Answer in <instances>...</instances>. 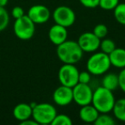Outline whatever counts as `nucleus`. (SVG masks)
<instances>
[{
  "label": "nucleus",
  "mask_w": 125,
  "mask_h": 125,
  "mask_svg": "<svg viewBox=\"0 0 125 125\" xmlns=\"http://www.w3.org/2000/svg\"><path fill=\"white\" fill-rule=\"evenodd\" d=\"M57 56L63 63L75 64L82 59L83 51L78 42L74 40H65L57 47Z\"/></svg>",
  "instance_id": "nucleus-1"
},
{
  "label": "nucleus",
  "mask_w": 125,
  "mask_h": 125,
  "mask_svg": "<svg viewBox=\"0 0 125 125\" xmlns=\"http://www.w3.org/2000/svg\"><path fill=\"white\" fill-rule=\"evenodd\" d=\"M115 101L116 99L112 91L101 86L94 91L91 104L99 113H109L112 111Z\"/></svg>",
  "instance_id": "nucleus-2"
},
{
  "label": "nucleus",
  "mask_w": 125,
  "mask_h": 125,
  "mask_svg": "<svg viewBox=\"0 0 125 125\" xmlns=\"http://www.w3.org/2000/svg\"><path fill=\"white\" fill-rule=\"evenodd\" d=\"M111 66L109 55L103 52L94 53L87 62V70L94 75H102Z\"/></svg>",
  "instance_id": "nucleus-3"
},
{
  "label": "nucleus",
  "mask_w": 125,
  "mask_h": 125,
  "mask_svg": "<svg viewBox=\"0 0 125 125\" xmlns=\"http://www.w3.org/2000/svg\"><path fill=\"white\" fill-rule=\"evenodd\" d=\"M57 114V109L54 105L49 103H40L33 108L32 117L38 124H52Z\"/></svg>",
  "instance_id": "nucleus-4"
},
{
  "label": "nucleus",
  "mask_w": 125,
  "mask_h": 125,
  "mask_svg": "<svg viewBox=\"0 0 125 125\" xmlns=\"http://www.w3.org/2000/svg\"><path fill=\"white\" fill-rule=\"evenodd\" d=\"M35 23L24 15L21 17L16 19L14 23V33L18 39L21 40H28L33 37L35 33Z\"/></svg>",
  "instance_id": "nucleus-5"
},
{
  "label": "nucleus",
  "mask_w": 125,
  "mask_h": 125,
  "mask_svg": "<svg viewBox=\"0 0 125 125\" xmlns=\"http://www.w3.org/2000/svg\"><path fill=\"white\" fill-rule=\"evenodd\" d=\"M80 71L75 64L63 63L58 70V80L61 85L74 87L79 82Z\"/></svg>",
  "instance_id": "nucleus-6"
},
{
  "label": "nucleus",
  "mask_w": 125,
  "mask_h": 125,
  "mask_svg": "<svg viewBox=\"0 0 125 125\" xmlns=\"http://www.w3.org/2000/svg\"><path fill=\"white\" fill-rule=\"evenodd\" d=\"M52 16L55 23L62 25L65 28L71 27L75 23L76 18L75 11L70 7L65 5L57 7L54 10Z\"/></svg>",
  "instance_id": "nucleus-7"
},
{
  "label": "nucleus",
  "mask_w": 125,
  "mask_h": 125,
  "mask_svg": "<svg viewBox=\"0 0 125 125\" xmlns=\"http://www.w3.org/2000/svg\"><path fill=\"white\" fill-rule=\"evenodd\" d=\"M72 89H73V100L77 104L83 106L92 103L94 91L92 90L89 84L78 82L75 87H72Z\"/></svg>",
  "instance_id": "nucleus-8"
},
{
  "label": "nucleus",
  "mask_w": 125,
  "mask_h": 125,
  "mask_svg": "<svg viewBox=\"0 0 125 125\" xmlns=\"http://www.w3.org/2000/svg\"><path fill=\"white\" fill-rule=\"evenodd\" d=\"M100 40L93 32H86L80 35L77 42L83 52H95L99 48Z\"/></svg>",
  "instance_id": "nucleus-9"
},
{
  "label": "nucleus",
  "mask_w": 125,
  "mask_h": 125,
  "mask_svg": "<svg viewBox=\"0 0 125 125\" xmlns=\"http://www.w3.org/2000/svg\"><path fill=\"white\" fill-rule=\"evenodd\" d=\"M51 11L46 6L43 4H35L30 7L28 16L35 24H43L49 21L51 17Z\"/></svg>",
  "instance_id": "nucleus-10"
},
{
  "label": "nucleus",
  "mask_w": 125,
  "mask_h": 125,
  "mask_svg": "<svg viewBox=\"0 0 125 125\" xmlns=\"http://www.w3.org/2000/svg\"><path fill=\"white\" fill-rule=\"evenodd\" d=\"M52 99L56 104L59 106H66L71 104L73 100L72 87L61 85L55 89L52 94Z\"/></svg>",
  "instance_id": "nucleus-11"
},
{
  "label": "nucleus",
  "mask_w": 125,
  "mask_h": 125,
  "mask_svg": "<svg viewBox=\"0 0 125 125\" xmlns=\"http://www.w3.org/2000/svg\"><path fill=\"white\" fill-rule=\"evenodd\" d=\"M48 37L50 41L53 45L57 46L58 45L62 44V42H64L65 40H67V37H68L67 28L62 26V25L55 23L49 29Z\"/></svg>",
  "instance_id": "nucleus-12"
},
{
  "label": "nucleus",
  "mask_w": 125,
  "mask_h": 125,
  "mask_svg": "<svg viewBox=\"0 0 125 125\" xmlns=\"http://www.w3.org/2000/svg\"><path fill=\"white\" fill-rule=\"evenodd\" d=\"M99 115V111L92 104L81 106L80 111H79V116L81 120L87 123H94Z\"/></svg>",
  "instance_id": "nucleus-13"
},
{
  "label": "nucleus",
  "mask_w": 125,
  "mask_h": 125,
  "mask_svg": "<svg viewBox=\"0 0 125 125\" xmlns=\"http://www.w3.org/2000/svg\"><path fill=\"white\" fill-rule=\"evenodd\" d=\"M33 108L29 104L27 103H20L15 106L13 110V116L19 122H22L28 118L32 117Z\"/></svg>",
  "instance_id": "nucleus-14"
},
{
  "label": "nucleus",
  "mask_w": 125,
  "mask_h": 125,
  "mask_svg": "<svg viewBox=\"0 0 125 125\" xmlns=\"http://www.w3.org/2000/svg\"><path fill=\"white\" fill-rule=\"evenodd\" d=\"M109 57L112 66L118 69L125 68V49L116 47L109 54Z\"/></svg>",
  "instance_id": "nucleus-15"
},
{
  "label": "nucleus",
  "mask_w": 125,
  "mask_h": 125,
  "mask_svg": "<svg viewBox=\"0 0 125 125\" xmlns=\"http://www.w3.org/2000/svg\"><path fill=\"white\" fill-rule=\"evenodd\" d=\"M102 86L105 88L112 91V92L116 90L117 87H119L118 75L114 73L106 74L102 79Z\"/></svg>",
  "instance_id": "nucleus-16"
},
{
  "label": "nucleus",
  "mask_w": 125,
  "mask_h": 125,
  "mask_svg": "<svg viewBox=\"0 0 125 125\" xmlns=\"http://www.w3.org/2000/svg\"><path fill=\"white\" fill-rule=\"evenodd\" d=\"M112 111L116 119L121 122H125V98L115 101Z\"/></svg>",
  "instance_id": "nucleus-17"
},
{
  "label": "nucleus",
  "mask_w": 125,
  "mask_h": 125,
  "mask_svg": "<svg viewBox=\"0 0 125 125\" xmlns=\"http://www.w3.org/2000/svg\"><path fill=\"white\" fill-rule=\"evenodd\" d=\"M113 15L118 23L125 26V3H119L113 10Z\"/></svg>",
  "instance_id": "nucleus-18"
},
{
  "label": "nucleus",
  "mask_w": 125,
  "mask_h": 125,
  "mask_svg": "<svg viewBox=\"0 0 125 125\" xmlns=\"http://www.w3.org/2000/svg\"><path fill=\"white\" fill-rule=\"evenodd\" d=\"M101 52L109 55L113 50L116 49V44L111 39H102L100 40V45H99Z\"/></svg>",
  "instance_id": "nucleus-19"
},
{
  "label": "nucleus",
  "mask_w": 125,
  "mask_h": 125,
  "mask_svg": "<svg viewBox=\"0 0 125 125\" xmlns=\"http://www.w3.org/2000/svg\"><path fill=\"white\" fill-rule=\"evenodd\" d=\"M95 125H114L116 124V121L112 116L108 115V113H101L99 115L96 121L94 122Z\"/></svg>",
  "instance_id": "nucleus-20"
},
{
  "label": "nucleus",
  "mask_w": 125,
  "mask_h": 125,
  "mask_svg": "<svg viewBox=\"0 0 125 125\" xmlns=\"http://www.w3.org/2000/svg\"><path fill=\"white\" fill-rule=\"evenodd\" d=\"M10 22V15L4 7L0 6V32L6 29Z\"/></svg>",
  "instance_id": "nucleus-21"
},
{
  "label": "nucleus",
  "mask_w": 125,
  "mask_h": 125,
  "mask_svg": "<svg viewBox=\"0 0 125 125\" xmlns=\"http://www.w3.org/2000/svg\"><path fill=\"white\" fill-rule=\"evenodd\" d=\"M71 118L65 114H57L52 123V125H72Z\"/></svg>",
  "instance_id": "nucleus-22"
},
{
  "label": "nucleus",
  "mask_w": 125,
  "mask_h": 125,
  "mask_svg": "<svg viewBox=\"0 0 125 125\" xmlns=\"http://www.w3.org/2000/svg\"><path fill=\"white\" fill-rule=\"evenodd\" d=\"M119 4V0H99V7L104 10H113Z\"/></svg>",
  "instance_id": "nucleus-23"
},
{
  "label": "nucleus",
  "mask_w": 125,
  "mask_h": 125,
  "mask_svg": "<svg viewBox=\"0 0 125 125\" xmlns=\"http://www.w3.org/2000/svg\"><path fill=\"white\" fill-rule=\"evenodd\" d=\"M93 33H94L98 38L102 40V39L105 38L106 35L108 34V28L104 24L100 23V24H98L94 27Z\"/></svg>",
  "instance_id": "nucleus-24"
},
{
  "label": "nucleus",
  "mask_w": 125,
  "mask_h": 125,
  "mask_svg": "<svg viewBox=\"0 0 125 125\" xmlns=\"http://www.w3.org/2000/svg\"><path fill=\"white\" fill-rule=\"evenodd\" d=\"M91 82V74L88 71H82L79 73V82L84 84H89Z\"/></svg>",
  "instance_id": "nucleus-25"
},
{
  "label": "nucleus",
  "mask_w": 125,
  "mask_h": 125,
  "mask_svg": "<svg viewBox=\"0 0 125 125\" xmlns=\"http://www.w3.org/2000/svg\"><path fill=\"white\" fill-rule=\"evenodd\" d=\"M80 3L86 8L94 9L99 6V0H79Z\"/></svg>",
  "instance_id": "nucleus-26"
},
{
  "label": "nucleus",
  "mask_w": 125,
  "mask_h": 125,
  "mask_svg": "<svg viewBox=\"0 0 125 125\" xmlns=\"http://www.w3.org/2000/svg\"><path fill=\"white\" fill-rule=\"evenodd\" d=\"M24 10L21 6H16L12 9L11 10V16L12 17H14L15 19H18V18L24 16Z\"/></svg>",
  "instance_id": "nucleus-27"
},
{
  "label": "nucleus",
  "mask_w": 125,
  "mask_h": 125,
  "mask_svg": "<svg viewBox=\"0 0 125 125\" xmlns=\"http://www.w3.org/2000/svg\"><path fill=\"white\" fill-rule=\"evenodd\" d=\"M118 80H119V88L125 94V68H123L118 74Z\"/></svg>",
  "instance_id": "nucleus-28"
},
{
  "label": "nucleus",
  "mask_w": 125,
  "mask_h": 125,
  "mask_svg": "<svg viewBox=\"0 0 125 125\" xmlns=\"http://www.w3.org/2000/svg\"><path fill=\"white\" fill-rule=\"evenodd\" d=\"M20 124L21 125H39L38 123L34 121V119H33V117H32V119L31 118H28V119L24 120V121H22V122H20Z\"/></svg>",
  "instance_id": "nucleus-29"
},
{
  "label": "nucleus",
  "mask_w": 125,
  "mask_h": 125,
  "mask_svg": "<svg viewBox=\"0 0 125 125\" xmlns=\"http://www.w3.org/2000/svg\"><path fill=\"white\" fill-rule=\"evenodd\" d=\"M8 2H9V0H0V6L1 7H5L8 4Z\"/></svg>",
  "instance_id": "nucleus-30"
},
{
  "label": "nucleus",
  "mask_w": 125,
  "mask_h": 125,
  "mask_svg": "<svg viewBox=\"0 0 125 125\" xmlns=\"http://www.w3.org/2000/svg\"><path fill=\"white\" fill-rule=\"evenodd\" d=\"M30 106H31L32 108H34L35 107V105L37 104V103H35V102H32V103H30Z\"/></svg>",
  "instance_id": "nucleus-31"
}]
</instances>
